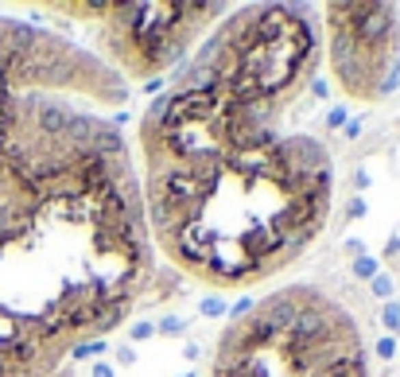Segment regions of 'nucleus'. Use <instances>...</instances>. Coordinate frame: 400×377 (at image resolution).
<instances>
[{
	"label": "nucleus",
	"instance_id": "1",
	"mask_svg": "<svg viewBox=\"0 0 400 377\" xmlns=\"http://www.w3.org/2000/svg\"><path fill=\"white\" fill-rule=\"evenodd\" d=\"M311 4L230 8L136 121V175L159 261L214 296L299 265L334 214V156L311 129L323 82Z\"/></svg>",
	"mask_w": 400,
	"mask_h": 377
},
{
	"label": "nucleus",
	"instance_id": "8",
	"mask_svg": "<svg viewBox=\"0 0 400 377\" xmlns=\"http://www.w3.org/2000/svg\"><path fill=\"white\" fill-rule=\"evenodd\" d=\"M381 327H385L392 339L400 335V304H397V300H388V304L381 307Z\"/></svg>",
	"mask_w": 400,
	"mask_h": 377
},
{
	"label": "nucleus",
	"instance_id": "14",
	"mask_svg": "<svg viewBox=\"0 0 400 377\" xmlns=\"http://www.w3.org/2000/svg\"><path fill=\"white\" fill-rule=\"evenodd\" d=\"M90 377H117V365L113 362H94L90 365Z\"/></svg>",
	"mask_w": 400,
	"mask_h": 377
},
{
	"label": "nucleus",
	"instance_id": "6",
	"mask_svg": "<svg viewBox=\"0 0 400 377\" xmlns=\"http://www.w3.org/2000/svg\"><path fill=\"white\" fill-rule=\"evenodd\" d=\"M323 51L330 74L350 101L388 98L400 82V8L397 4H323Z\"/></svg>",
	"mask_w": 400,
	"mask_h": 377
},
{
	"label": "nucleus",
	"instance_id": "10",
	"mask_svg": "<svg viewBox=\"0 0 400 377\" xmlns=\"http://www.w3.org/2000/svg\"><path fill=\"white\" fill-rule=\"evenodd\" d=\"M392 288H397V284H392V276H388V272H377V276L369 280V296L385 300V304H388V296H392Z\"/></svg>",
	"mask_w": 400,
	"mask_h": 377
},
{
	"label": "nucleus",
	"instance_id": "11",
	"mask_svg": "<svg viewBox=\"0 0 400 377\" xmlns=\"http://www.w3.org/2000/svg\"><path fill=\"white\" fill-rule=\"evenodd\" d=\"M198 311H202L206 319H218V315H226L230 307H226V300H222V296H206V300L198 304Z\"/></svg>",
	"mask_w": 400,
	"mask_h": 377
},
{
	"label": "nucleus",
	"instance_id": "18",
	"mask_svg": "<svg viewBox=\"0 0 400 377\" xmlns=\"http://www.w3.org/2000/svg\"><path fill=\"white\" fill-rule=\"evenodd\" d=\"M385 253H388V257H397V253H400V237H392V242L385 245Z\"/></svg>",
	"mask_w": 400,
	"mask_h": 377
},
{
	"label": "nucleus",
	"instance_id": "12",
	"mask_svg": "<svg viewBox=\"0 0 400 377\" xmlns=\"http://www.w3.org/2000/svg\"><path fill=\"white\" fill-rule=\"evenodd\" d=\"M323 125H327L330 133H334V129H346V105H334V109H327Z\"/></svg>",
	"mask_w": 400,
	"mask_h": 377
},
{
	"label": "nucleus",
	"instance_id": "13",
	"mask_svg": "<svg viewBox=\"0 0 400 377\" xmlns=\"http://www.w3.org/2000/svg\"><path fill=\"white\" fill-rule=\"evenodd\" d=\"M156 335V323H136L133 330H129V339L133 342H144V339H152Z\"/></svg>",
	"mask_w": 400,
	"mask_h": 377
},
{
	"label": "nucleus",
	"instance_id": "9",
	"mask_svg": "<svg viewBox=\"0 0 400 377\" xmlns=\"http://www.w3.org/2000/svg\"><path fill=\"white\" fill-rule=\"evenodd\" d=\"M369 354H373L377 362H392V358H397V339H392V335L377 339L373 346H369Z\"/></svg>",
	"mask_w": 400,
	"mask_h": 377
},
{
	"label": "nucleus",
	"instance_id": "17",
	"mask_svg": "<svg viewBox=\"0 0 400 377\" xmlns=\"http://www.w3.org/2000/svg\"><path fill=\"white\" fill-rule=\"evenodd\" d=\"M362 198H354V203H350V210H346V218H358V214H362Z\"/></svg>",
	"mask_w": 400,
	"mask_h": 377
},
{
	"label": "nucleus",
	"instance_id": "4",
	"mask_svg": "<svg viewBox=\"0 0 400 377\" xmlns=\"http://www.w3.org/2000/svg\"><path fill=\"white\" fill-rule=\"evenodd\" d=\"M350 307L315 280H291L230 315L202 377H373Z\"/></svg>",
	"mask_w": 400,
	"mask_h": 377
},
{
	"label": "nucleus",
	"instance_id": "3",
	"mask_svg": "<svg viewBox=\"0 0 400 377\" xmlns=\"http://www.w3.org/2000/svg\"><path fill=\"white\" fill-rule=\"evenodd\" d=\"M133 86L85 43L0 16V203L113 129Z\"/></svg>",
	"mask_w": 400,
	"mask_h": 377
},
{
	"label": "nucleus",
	"instance_id": "7",
	"mask_svg": "<svg viewBox=\"0 0 400 377\" xmlns=\"http://www.w3.org/2000/svg\"><path fill=\"white\" fill-rule=\"evenodd\" d=\"M377 272H381V265H377V257H369V253L354 257V276H358V280H365V284H369V280H373Z\"/></svg>",
	"mask_w": 400,
	"mask_h": 377
},
{
	"label": "nucleus",
	"instance_id": "15",
	"mask_svg": "<svg viewBox=\"0 0 400 377\" xmlns=\"http://www.w3.org/2000/svg\"><path fill=\"white\" fill-rule=\"evenodd\" d=\"M187 319H163V335H183Z\"/></svg>",
	"mask_w": 400,
	"mask_h": 377
},
{
	"label": "nucleus",
	"instance_id": "2",
	"mask_svg": "<svg viewBox=\"0 0 400 377\" xmlns=\"http://www.w3.org/2000/svg\"><path fill=\"white\" fill-rule=\"evenodd\" d=\"M179 288L152 245L133 140L113 129L0 203V377H62Z\"/></svg>",
	"mask_w": 400,
	"mask_h": 377
},
{
	"label": "nucleus",
	"instance_id": "16",
	"mask_svg": "<svg viewBox=\"0 0 400 377\" xmlns=\"http://www.w3.org/2000/svg\"><path fill=\"white\" fill-rule=\"evenodd\" d=\"M117 358L129 365V362H133V346H124V342H121V346H117Z\"/></svg>",
	"mask_w": 400,
	"mask_h": 377
},
{
	"label": "nucleus",
	"instance_id": "5",
	"mask_svg": "<svg viewBox=\"0 0 400 377\" xmlns=\"http://www.w3.org/2000/svg\"><path fill=\"white\" fill-rule=\"evenodd\" d=\"M233 4H187V0H140V4H51L43 12L70 16L94 27V55L133 86H152L183 66L198 43L226 20Z\"/></svg>",
	"mask_w": 400,
	"mask_h": 377
}]
</instances>
